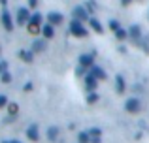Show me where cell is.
I'll return each instance as SVG.
<instances>
[{
  "instance_id": "obj_23",
  "label": "cell",
  "mask_w": 149,
  "mask_h": 143,
  "mask_svg": "<svg viewBox=\"0 0 149 143\" xmlns=\"http://www.w3.org/2000/svg\"><path fill=\"white\" fill-rule=\"evenodd\" d=\"M96 102H98V94H96V90H89L87 104H96Z\"/></svg>"
},
{
  "instance_id": "obj_1",
  "label": "cell",
  "mask_w": 149,
  "mask_h": 143,
  "mask_svg": "<svg viewBox=\"0 0 149 143\" xmlns=\"http://www.w3.org/2000/svg\"><path fill=\"white\" fill-rule=\"evenodd\" d=\"M70 34L76 38H87L89 36V30L85 28L83 21H79V19H74V21H70Z\"/></svg>"
},
{
  "instance_id": "obj_32",
  "label": "cell",
  "mask_w": 149,
  "mask_h": 143,
  "mask_svg": "<svg viewBox=\"0 0 149 143\" xmlns=\"http://www.w3.org/2000/svg\"><path fill=\"white\" fill-rule=\"evenodd\" d=\"M130 2H132V0H121V4H123V6H128Z\"/></svg>"
},
{
  "instance_id": "obj_17",
  "label": "cell",
  "mask_w": 149,
  "mask_h": 143,
  "mask_svg": "<svg viewBox=\"0 0 149 143\" xmlns=\"http://www.w3.org/2000/svg\"><path fill=\"white\" fill-rule=\"evenodd\" d=\"M19 59L25 60V62H32V60H34V51H32V49H30V51L21 49V51H19Z\"/></svg>"
},
{
  "instance_id": "obj_19",
  "label": "cell",
  "mask_w": 149,
  "mask_h": 143,
  "mask_svg": "<svg viewBox=\"0 0 149 143\" xmlns=\"http://www.w3.org/2000/svg\"><path fill=\"white\" fill-rule=\"evenodd\" d=\"M115 38H117L119 41L127 40V38H128V30H125V28H119V30H115Z\"/></svg>"
},
{
  "instance_id": "obj_11",
  "label": "cell",
  "mask_w": 149,
  "mask_h": 143,
  "mask_svg": "<svg viewBox=\"0 0 149 143\" xmlns=\"http://www.w3.org/2000/svg\"><path fill=\"white\" fill-rule=\"evenodd\" d=\"M26 137H29L30 141H38L40 140V130H38L36 124H30L29 128H26Z\"/></svg>"
},
{
  "instance_id": "obj_27",
  "label": "cell",
  "mask_w": 149,
  "mask_h": 143,
  "mask_svg": "<svg viewBox=\"0 0 149 143\" xmlns=\"http://www.w3.org/2000/svg\"><path fill=\"white\" fill-rule=\"evenodd\" d=\"M85 8H87V10L93 13V11H95V0H89V2L85 4Z\"/></svg>"
},
{
  "instance_id": "obj_28",
  "label": "cell",
  "mask_w": 149,
  "mask_h": 143,
  "mask_svg": "<svg viewBox=\"0 0 149 143\" xmlns=\"http://www.w3.org/2000/svg\"><path fill=\"white\" fill-rule=\"evenodd\" d=\"M85 70H87V68H83V66H77V68H76V75H85Z\"/></svg>"
},
{
  "instance_id": "obj_34",
  "label": "cell",
  "mask_w": 149,
  "mask_h": 143,
  "mask_svg": "<svg viewBox=\"0 0 149 143\" xmlns=\"http://www.w3.org/2000/svg\"><path fill=\"white\" fill-rule=\"evenodd\" d=\"M8 4V0H0V6H6Z\"/></svg>"
},
{
  "instance_id": "obj_30",
  "label": "cell",
  "mask_w": 149,
  "mask_h": 143,
  "mask_svg": "<svg viewBox=\"0 0 149 143\" xmlns=\"http://www.w3.org/2000/svg\"><path fill=\"white\" fill-rule=\"evenodd\" d=\"M23 90H25V92L32 90V83H25V87H23Z\"/></svg>"
},
{
  "instance_id": "obj_22",
  "label": "cell",
  "mask_w": 149,
  "mask_h": 143,
  "mask_svg": "<svg viewBox=\"0 0 149 143\" xmlns=\"http://www.w3.org/2000/svg\"><path fill=\"white\" fill-rule=\"evenodd\" d=\"M0 81H2V83H11V73L8 72V70H4L2 73H0Z\"/></svg>"
},
{
  "instance_id": "obj_26",
  "label": "cell",
  "mask_w": 149,
  "mask_h": 143,
  "mask_svg": "<svg viewBox=\"0 0 149 143\" xmlns=\"http://www.w3.org/2000/svg\"><path fill=\"white\" fill-rule=\"evenodd\" d=\"M8 104H10V102H8V96L6 94H0V107H6Z\"/></svg>"
},
{
  "instance_id": "obj_15",
  "label": "cell",
  "mask_w": 149,
  "mask_h": 143,
  "mask_svg": "<svg viewBox=\"0 0 149 143\" xmlns=\"http://www.w3.org/2000/svg\"><path fill=\"white\" fill-rule=\"evenodd\" d=\"M89 25H91V30H95V32H98V34L104 32V26H102V23L96 17H89Z\"/></svg>"
},
{
  "instance_id": "obj_4",
  "label": "cell",
  "mask_w": 149,
  "mask_h": 143,
  "mask_svg": "<svg viewBox=\"0 0 149 143\" xmlns=\"http://www.w3.org/2000/svg\"><path fill=\"white\" fill-rule=\"evenodd\" d=\"M72 15H74V19H79V21H89V17H91V15H89V10L85 6H76L72 10Z\"/></svg>"
},
{
  "instance_id": "obj_24",
  "label": "cell",
  "mask_w": 149,
  "mask_h": 143,
  "mask_svg": "<svg viewBox=\"0 0 149 143\" xmlns=\"http://www.w3.org/2000/svg\"><path fill=\"white\" fill-rule=\"evenodd\" d=\"M87 132H89V136H91V140H95V137H102V130L96 128V126L91 128V130H87Z\"/></svg>"
},
{
  "instance_id": "obj_35",
  "label": "cell",
  "mask_w": 149,
  "mask_h": 143,
  "mask_svg": "<svg viewBox=\"0 0 149 143\" xmlns=\"http://www.w3.org/2000/svg\"><path fill=\"white\" fill-rule=\"evenodd\" d=\"M0 53H2V47H0Z\"/></svg>"
},
{
  "instance_id": "obj_10",
  "label": "cell",
  "mask_w": 149,
  "mask_h": 143,
  "mask_svg": "<svg viewBox=\"0 0 149 143\" xmlns=\"http://www.w3.org/2000/svg\"><path fill=\"white\" fill-rule=\"evenodd\" d=\"M64 21V15L58 13V11H51V13H47V23H51V25H61V23Z\"/></svg>"
},
{
  "instance_id": "obj_16",
  "label": "cell",
  "mask_w": 149,
  "mask_h": 143,
  "mask_svg": "<svg viewBox=\"0 0 149 143\" xmlns=\"http://www.w3.org/2000/svg\"><path fill=\"white\" fill-rule=\"evenodd\" d=\"M58 134H61L58 126H49L47 132H45V136H47V140H49V141H57V140H58Z\"/></svg>"
},
{
  "instance_id": "obj_33",
  "label": "cell",
  "mask_w": 149,
  "mask_h": 143,
  "mask_svg": "<svg viewBox=\"0 0 149 143\" xmlns=\"http://www.w3.org/2000/svg\"><path fill=\"white\" fill-rule=\"evenodd\" d=\"M4 143H21V141H17V140H6Z\"/></svg>"
},
{
  "instance_id": "obj_5",
  "label": "cell",
  "mask_w": 149,
  "mask_h": 143,
  "mask_svg": "<svg viewBox=\"0 0 149 143\" xmlns=\"http://www.w3.org/2000/svg\"><path fill=\"white\" fill-rule=\"evenodd\" d=\"M29 19H30L29 8H19L17 13H15V23H17V25H26V23H29Z\"/></svg>"
},
{
  "instance_id": "obj_12",
  "label": "cell",
  "mask_w": 149,
  "mask_h": 143,
  "mask_svg": "<svg viewBox=\"0 0 149 143\" xmlns=\"http://www.w3.org/2000/svg\"><path fill=\"white\" fill-rule=\"evenodd\" d=\"M115 90H117V94H123L125 90H127V83H125V77L121 75H115Z\"/></svg>"
},
{
  "instance_id": "obj_31",
  "label": "cell",
  "mask_w": 149,
  "mask_h": 143,
  "mask_svg": "<svg viewBox=\"0 0 149 143\" xmlns=\"http://www.w3.org/2000/svg\"><path fill=\"white\" fill-rule=\"evenodd\" d=\"M29 6L32 8V10H34V8H38V0H29Z\"/></svg>"
},
{
  "instance_id": "obj_18",
  "label": "cell",
  "mask_w": 149,
  "mask_h": 143,
  "mask_svg": "<svg viewBox=\"0 0 149 143\" xmlns=\"http://www.w3.org/2000/svg\"><path fill=\"white\" fill-rule=\"evenodd\" d=\"M32 51L34 53H42V51H45V40H36L32 44Z\"/></svg>"
},
{
  "instance_id": "obj_25",
  "label": "cell",
  "mask_w": 149,
  "mask_h": 143,
  "mask_svg": "<svg viewBox=\"0 0 149 143\" xmlns=\"http://www.w3.org/2000/svg\"><path fill=\"white\" fill-rule=\"evenodd\" d=\"M109 28H111L113 32H115V30H119V28H121L119 21H115V19H111V21H109Z\"/></svg>"
},
{
  "instance_id": "obj_14",
  "label": "cell",
  "mask_w": 149,
  "mask_h": 143,
  "mask_svg": "<svg viewBox=\"0 0 149 143\" xmlns=\"http://www.w3.org/2000/svg\"><path fill=\"white\" fill-rule=\"evenodd\" d=\"M89 72H91L93 75L96 77V79H106V77H108V73H106V70H102L100 66H96V64H93V66L89 68Z\"/></svg>"
},
{
  "instance_id": "obj_9",
  "label": "cell",
  "mask_w": 149,
  "mask_h": 143,
  "mask_svg": "<svg viewBox=\"0 0 149 143\" xmlns=\"http://www.w3.org/2000/svg\"><path fill=\"white\" fill-rule=\"evenodd\" d=\"M98 81H100V79H96V77L93 75L91 72H89L87 75H85V88H87V90H96V87H98Z\"/></svg>"
},
{
  "instance_id": "obj_20",
  "label": "cell",
  "mask_w": 149,
  "mask_h": 143,
  "mask_svg": "<svg viewBox=\"0 0 149 143\" xmlns=\"http://www.w3.org/2000/svg\"><path fill=\"white\" fill-rule=\"evenodd\" d=\"M77 143H91V136H89V132H79V136H77Z\"/></svg>"
},
{
  "instance_id": "obj_21",
  "label": "cell",
  "mask_w": 149,
  "mask_h": 143,
  "mask_svg": "<svg viewBox=\"0 0 149 143\" xmlns=\"http://www.w3.org/2000/svg\"><path fill=\"white\" fill-rule=\"evenodd\" d=\"M6 107H8V113H10L11 117H15V115L19 113V106H17V104H8Z\"/></svg>"
},
{
  "instance_id": "obj_29",
  "label": "cell",
  "mask_w": 149,
  "mask_h": 143,
  "mask_svg": "<svg viewBox=\"0 0 149 143\" xmlns=\"http://www.w3.org/2000/svg\"><path fill=\"white\" fill-rule=\"evenodd\" d=\"M4 70H8V62L6 60H0V73H2Z\"/></svg>"
},
{
  "instance_id": "obj_6",
  "label": "cell",
  "mask_w": 149,
  "mask_h": 143,
  "mask_svg": "<svg viewBox=\"0 0 149 143\" xmlns=\"http://www.w3.org/2000/svg\"><path fill=\"white\" fill-rule=\"evenodd\" d=\"M125 109H127L128 113H138V111L142 109V104H140L138 98H130V100H127V104H125Z\"/></svg>"
},
{
  "instance_id": "obj_7",
  "label": "cell",
  "mask_w": 149,
  "mask_h": 143,
  "mask_svg": "<svg viewBox=\"0 0 149 143\" xmlns=\"http://www.w3.org/2000/svg\"><path fill=\"white\" fill-rule=\"evenodd\" d=\"M128 38H130L134 44H140V41H142V28H140L138 25H132L130 28H128Z\"/></svg>"
},
{
  "instance_id": "obj_3",
  "label": "cell",
  "mask_w": 149,
  "mask_h": 143,
  "mask_svg": "<svg viewBox=\"0 0 149 143\" xmlns=\"http://www.w3.org/2000/svg\"><path fill=\"white\" fill-rule=\"evenodd\" d=\"M0 21H2V26L10 32V30H13V26H15V21H13V17H11V13L8 10H4L2 11V15H0Z\"/></svg>"
},
{
  "instance_id": "obj_8",
  "label": "cell",
  "mask_w": 149,
  "mask_h": 143,
  "mask_svg": "<svg viewBox=\"0 0 149 143\" xmlns=\"http://www.w3.org/2000/svg\"><path fill=\"white\" fill-rule=\"evenodd\" d=\"M95 53H85V55H81L79 57V66H83V68H91L93 64H95Z\"/></svg>"
},
{
  "instance_id": "obj_2",
  "label": "cell",
  "mask_w": 149,
  "mask_h": 143,
  "mask_svg": "<svg viewBox=\"0 0 149 143\" xmlns=\"http://www.w3.org/2000/svg\"><path fill=\"white\" fill-rule=\"evenodd\" d=\"M42 13H32L30 15V19H29V23H26V28H29V32L30 34H38V30H40V26H42Z\"/></svg>"
},
{
  "instance_id": "obj_13",
  "label": "cell",
  "mask_w": 149,
  "mask_h": 143,
  "mask_svg": "<svg viewBox=\"0 0 149 143\" xmlns=\"http://www.w3.org/2000/svg\"><path fill=\"white\" fill-rule=\"evenodd\" d=\"M42 34H44L45 40H51V38L55 36V25H51V23H45V25L42 26Z\"/></svg>"
}]
</instances>
